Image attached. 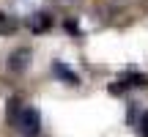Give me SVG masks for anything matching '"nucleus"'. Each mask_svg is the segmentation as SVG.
<instances>
[{
    "label": "nucleus",
    "mask_w": 148,
    "mask_h": 137,
    "mask_svg": "<svg viewBox=\"0 0 148 137\" xmlns=\"http://www.w3.org/2000/svg\"><path fill=\"white\" fill-rule=\"evenodd\" d=\"M8 118H11V123L27 137H36L38 129H41V115H38V110L36 107H22L16 99L8 101Z\"/></svg>",
    "instance_id": "obj_1"
},
{
    "label": "nucleus",
    "mask_w": 148,
    "mask_h": 137,
    "mask_svg": "<svg viewBox=\"0 0 148 137\" xmlns=\"http://www.w3.org/2000/svg\"><path fill=\"white\" fill-rule=\"evenodd\" d=\"M27 66H30V49H27V47H22V49H16V52L8 55V71L22 74Z\"/></svg>",
    "instance_id": "obj_2"
},
{
    "label": "nucleus",
    "mask_w": 148,
    "mask_h": 137,
    "mask_svg": "<svg viewBox=\"0 0 148 137\" xmlns=\"http://www.w3.org/2000/svg\"><path fill=\"white\" fill-rule=\"evenodd\" d=\"M49 25H52V16L44 14V11H36V14L27 16V27H30L33 33H44V30H49Z\"/></svg>",
    "instance_id": "obj_3"
},
{
    "label": "nucleus",
    "mask_w": 148,
    "mask_h": 137,
    "mask_svg": "<svg viewBox=\"0 0 148 137\" xmlns=\"http://www.w3.org/2000/svg\"><path fill=\"white\" fill-rule=\"evenodd\" d=\"M143 85H148V77H143V74H123V77L121 79H118V85H115V90L118 88H123V90H126V88H143Z\"/></svg>",
    "instance_id": "obj_4"
},
{
    "label": "nucleus",
    "mask_w": 148,
    "mask_h": 137,
    "mask_svg": "<svg viewBox=\"0 0 148 137\" xmlns=\"http://www.w3.org/2000/svg\"><path fill=\"white\" fill-rule=\"evenodd\" d=\"M52 71L58 74L63 82H69V85H77V82H79V79H77V74H74L66 63H60V60H55V63H52Z\"/></svg>",
    "instance_id": "obj_5"
},
{
    "label": "nucleus",
    "mask_w": 148,
    "mask_h": 137,
    "mask_svg": "<svg viewBox=\"0 0 148 137\" xmlns=\"http://www.w3.org/2000/svg\"><path fill=\"white\" fill-rule=\"evenodd\" d=\"M14 30H16V19L8 16L5 11H0V36H11Z\"/></svg>",
    "instance_id": "obj_6"
},
{
    "label": "nucleus",
    "mask_w": 148,
    "mask_h": 137,
    "mask_svg": "<svg viewBox=\"0 0 148 137\" xmlns=\"http://www.w3.org/2000/svg\"><path fill=\"white\" fill-rule=\"evenodd\" d=\"M140 137H148V112L140 115Z\"/></svg>",
    "instance_id": "obj_7"
},
{
    "label": "nucleus",
    "mask_w": 148,
    "mask_h": 137,
    "mask_svg": "<svg viewBox=\"0 0 148 137\" xmlns=\"http://www.w3.org/2000/svg\"><path fill=\"white\" fill-rule=\"evenodd\" d=\"M33 3H36V0H14V5H16L19 11H27V8H30Z\"/></svg>",
    "instance_id": "obj_8"
}]
</instances>
